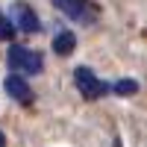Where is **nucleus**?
<instances>
[{"label": "nucleus", "mask_w": 147, "mask_h": 147, "mask_svg": "<svg viewBox=\"0 0 147 147\" xmlns=\"http://www.w3.org/2000/svg\"><path fill=\"white\" fill-rule=\"evenodd\" d=\"M74 80H77V88L82 91L85 100H97V97H106L109 91H112V82L97 80L91 68H77L74 71Z\"/></svg>", "instance_id": "nucleus-1"}, {"label": "nucleus", "mask_w": 147, "mask_h": 147, "mask_svg": "<svg viewBox=\"0 0 147 147\" xmlns=\"http://www.w3.org/2000/svg\"><path fill=\"white\" fill-rule=\"evenodd\" d=\"M9 18H12V27H18V30H24V32H38V30H41L38 15H35L27 3H12Z\"/></svg>", "instance_id": "nucleus-2"}, {"label": "nucleus", "mask_w": 147, "mask_h": 147, "mask_svg": "<svg viewBox=\"0 0 147 147\" xmlns=\"http://www.w3.org/2000/svg\"><path fill=\"white\" fill-rule=\"evenodd\" d=\"M6 94L9 97H15V100H21V103H32V88H30V82L24 80V77H18V74H12V77H6Z\"/></svg>", "instance_id": "nucleus-3"}, {"label": "nucleus", "mask_w": 147, "mask_h": 147, "mask_svg": "<svg viewBox=\"0 0 147 147\" xmlns=\"http://www.w3.org/2000/svg\"><path fill=\"white\" fill-rule=\"evenodd\" d=\"M74 47H77V35H74L71 30H62L53 38V53H59V56H71Z\"/></svg>", "instance_id": "nucleus-4"}, {"label": "nucleus", "mask_w": 147, "mask_h": 147, "mask_svg": "<svg viewBox=\"0 0 147 147\" xmlns=\"http://www.w3.org/2000/svg\"><path fill=\"white\" fill-rule=\"evenodd\" d=\"M27 50H30V47H21V44H12V47H9L6 62H9V68H12V71H18V74H21V68H24V59H27Z\"/></svg>", "instance_id": "nucleus-5"}, {"label": "nucleus", "mask_w": 147, "mask_h": 147, "mask_svg": "<svg viewBox=\"0 0 147 147\" xmlns=\"http://www.w3.org/2000/svg\"><path fill=\"white\" fill-rule=\"evenodd\" d=\"M44 68V62H41V53L38 50H27V59H24V68H21V74H38Z\"/></svg>", "instance_id": "nucleus-6"}, {"label": "nucleus", "mask_w": 147, "mask_h": 147, "mask_svg": "<svg viewBox=\"0 0 147 147\" xmlns=\"http://www.w3.org/2000/svg\"><path fill=\"white\" fill-rule=\"evenodd\" d=\"M112 91H115L118 97H129V94L138 91V82H136V80H118V82L112 85Z\"/></svg>", "instance_id": "nucleus-7"}, {"label": "nucleus", "mask_w": 147, "mask_h": 147, "mask_svg": "<svg viewBox=\"0 0 147 147\" xmlns=\"http://www.w3.org/2000/svg\"><path fill=\"white\" fill-rule=\"evenodd\" d=\"M0 147H6V136H3V132H0Z\"/></svg>", "instance_id": "nucleus-8"}]
</instances>
